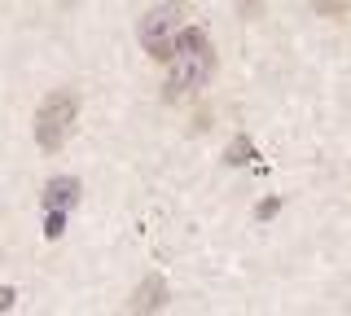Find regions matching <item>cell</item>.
<instances>
[{"label":"cell","mask_w":351,"mask_h":316,"mask_svg":"<svg viewBox=\"0 0 351 316\" xmlns=\"http://www.w3.org/2000/svg\"><path fill=\"white\" fill-rule=\"evenodd\" d=\"M14 299H18L14 286H0V312H9V308H14Z\"/></svg>","instance_id":"9"},{"label":"cell","mask_w":351,"mask_h":316,"mask_svg":"<svg viewBox=\"0 0 351 316\" xmlns=\"http://www.w3.org/2000/svg\"><path fill=\"white\" fill-rule=\"evenodd\" d=\"M228 162H233V167H246V162H255V145H250V136H237L233 145H228Z\"/></svg>","instance_id":"6"},{"label":"cell","mask_w":351,"mask_h":316,"mask_svg":"<svg viewBox=\"0 0 351 316\" xmlns=\"http://www.w3.org/2000/svg\"><path fill=\"white\" fill-rule=\"evenodd\" d=\"M277 211H281V202H277V198H268V202H263L255 215H259V220H272V215H277Z\"/></svg>","instance_id":"8"},{"label":"cell","mask_w":351,"mask_h":316,"mask_svg":"<svg viewBox=\"0 0 351 316\" xmlns=\"http://www.w3.org/2000/svg\"><path fill=\"white\" fill-rule=\"evenodd\" d=\"M75 202H80V180L75 176H58L44 184V206L49 211H71Z\"/></svg>","instance_id":"4"},{"label":"cell","mask_w":351,"mask_h":316,"mask_svg":"<svg viewBox=\"0 0 351 316\" xmlns=\"http://www.w3.org/2000/svg\"><path fill=\"white\" fill-rule=\"evenodd\" d=\"M241 9H246V14H255V0H241Z\"/></svg>","instance_id":"10"},{"label":"cell","mask_w":351,"mask_h":316,"mask_svg":"<svg viewBox=\"0 0 351 316\" xmlns=\"http://www.w3.org/2000/svg\"><path fill=\"white\" fill-rule=\"evenodd\" d=\"M66 233V211H49L44 215V237H62Z\"/></svg>","instance_id":"7"},{"label":"cell","mask_w":351,"mask_h":316,"mask_svg":"<svg viewBox=\"0 0 351 316\" xmlns=\"http://www.w3.org/2000/svg\"><path fill=\"white\" fill-rule=\"evenodd\" d=\"M184 14H189V0H167V5L149 9V14L141 18V49H145L149 58H167L176 36L184 31Z\"/></svg>","instance_id":"3"},{"label":"cell","mask_w":351,"mask_h":316,"mask_svg":"<svg viewBox=\"0 0 351 316\" xmlns=\"http://www.w3.org/2000/svg\"><path fill=\"white\" fill-rule=\"evenodd\" d=\"M162 62H167V97H189L206 88V80L215 71V49L197 27H184Z\"/></svg>","instance_id":"1"},{"label":"cell","mask_w":351,"mask_h":316,"mask_svg":"<svg viewBox=\"0 0 351 316\" xmlns=\"http://www.w3.org/2000/svg\"><path fill=\"white\" fill-rule=\"evenodd\" d=\"M75 119H80V97L75 93H49L40 101V110H36V141H40V149H62L66 145V136H71V127H75Z\"/></svg>","instance_id":"2"},{"label":"cell","mask_w":351,"mask_h":316,"mask_svg":"<svg viewBox=\"0 0 351 316\" xmlns=\"http://www.w3.org/2000/svg\"><path fill=\"white\" fill-rule=\"evenodd\" d=\"M162 299H167V286H162L158 277H149L145 286L136 290V303H132V312H154V308H162Z\"/></svg>","instance_id":"5"}]
</instances>
